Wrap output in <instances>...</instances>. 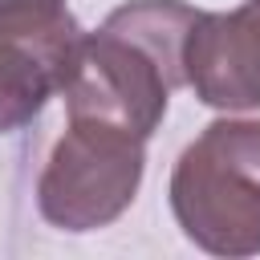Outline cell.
Returning <instances> with one entry per match:
<instances>
[{
	"label": "cell",
	"instance_id": "obj_1",
	"mask_svg": "<svg viewBox=\"0 0 260 260\" xmlns=\"http://www.w3.org/2000/svg\"><path fill=\"white\" fill-rule=\"evenodd\" d=\"M199 8L187 0H126L93 32H81L61 81L73 118H102L150 138L187 85L183 45Z\"/></svg>",
	"mask_w": 260,
	"mask_h": 260
},
{
	"label": "cell",
	"instance_id": "obj_2",
	"mask_svg": "<svg viewBox=\"0 0 260 260\" xmlns=\"http://www.w3.org/2000/svg\"><path fill=\"white\" fill-rule=\"evenodd\" d=\"M179 232L228 260L260 256V118H215L171 167Z\"/></svg>",
	"mask_w": 260,
	"mask_h": 260
},
{
	"label": "cell",
	"instance_id": "obj_3",
	"mask_svg": "<svg viewBox=\"0 0 260 260\" xmlns=\"http://www.w3.org/2000/svg\"><path fill=\"white\" fill-rule=\"evenodd\" d=\"M146 171V138L102 122L73 118L53 138L37 175V211L61 232L110 228L134 203Z\"/></svg>",
	"mask_w": 260,
	"mask_h": 260
},
{
	"label": "cell",
	"instance_id": "obj_4",
	"mask_svg": "<svg viewBox=\"0 0 260 260\" xmlns=\"http://www.w3.org/2000/svg\"><path fill=\"white\" fill-rule=\"evenodd\" d=\"M81 32L65 4L0 8V134L28 126L61 93Z\"/></svg>",
	"mask_w": 260,
	"mask_h": 260
},
{
	"label": "cell",
	"instance_id": "obj_5",
	"mask_svg": "<svg viewBox=\"0 0 260 260\" xmlns=\"http://www.w3.org/2000/svg\"><path fill=\"white\" fill-rule=\"evenodd\" d=\"M183 77L195 102L211 110H260V0H244L232 12H199L183 45Z\"/></svg>",
	"mask_w": 260,
	"mask_h": 260
}]
</instances>
